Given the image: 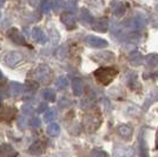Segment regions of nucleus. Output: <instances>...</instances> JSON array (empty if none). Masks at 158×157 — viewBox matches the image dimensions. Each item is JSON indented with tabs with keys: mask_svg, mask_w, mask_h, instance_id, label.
Masks as SVG:
<instances>
[{
	"mask_svg": "<svg viewBox=\"0 0 158 157\" xmlns=\"http://www.w3.org/2000/svg\"><path fill=\"white\" fill-rule=\"evenodd\" d=\"M91 155H92V156H104V157L109 156V155L106 154L105 151L98 150V149H94V150H93L92 152H91Z\"/></svg>",
	"mask_w": 158,
	"mask_h": 157,
	"instance_id": "28",
	"label": "nucleus"
},
{
	"mask_svg": "<svg viewBox=\"0 0 158 157\" xmlns=\"http://www.w3.org/2000/svg\"><path fill=\"white\" fill-rule=\"evenodd\" d=\"M43 150H44V149H43V145L40 143H38V142L32 144L31 148H30V151H31L32 154H34V155H39V154L43 152Z\"/></svg>",
	"mask_w": 158,
	"mask_h": 157,
	"instance_id": "23",
	"label": "nucleus"
},
{
	"mask_svg": "<svg viewBox=\"0 0 158 157\" xmlns=\"http://www.w3.org/2000/svg\"><path fill=\"white\" fill-rule=\"evenodd\" d=\"M158 64V54L156 53H151V54H149L146 58H145V65L146 66H156Z\"/></svg>",
	"mask_w": 158,
	"mask_h": 157,
	"instance_id": "20",
	"label": "nucleus"
},
{
	"mask_svg": "<svg viewBox=\"0 0 158 157\" xmlns=\"http://www.w3.org/2000/svg\"><path fill=\"white\" fill-rule=\"evenodd\" d=\"M43 97L47 102H54L56 100V92L53 91L52 89H46L43 92Z\"/></svg>",
	"mask_w": 158,
	"mask_h": 157,
	"instance_id": "21",
	"label": "nucleus"
},
{
	"mask_svg": "<svg viewBox=\"0 0 158 157\" xmlns=\"http://www.w3.org/2000/svg\"><path fill=\"white\" fill-rule=\"evenodd\" d=\"M10 155H13V156L17 155V152L13 150V148L10 144L0 145V156H10Z\"/></svg>",
	"mask_w": 158,
	"mask_h": 157,
	"instance_id": "18",
	"label": "nucleus"
},
{
	"mask_svg": "<svg viewBox=\"0 0 158 157\" xmlns=\"http://www.w3.org/2000/svg\"><path fill=\"white\" fill-rule=\"evenodd\" d=\"M46 132L51 136V137H56L60 134V126L57 123H51L47 126Z\"/></svg>",
	"mask_w": 158,
	"mask_h": 157,
	"instance_id": "19",
	"label": "nucleus"
},
{
	"mask_svg": "<svg viewBox=\"0 0 158 157\" xmlns=\"http://www.w3.org/2000/svg\"><path fill=\"white\" fill-rule=\"evenodd\" d=\"M2 4H4V0H0V7L2 6Z\"/></svg>",
	"mask_w": 158,
	"mask_h": 157,
	"instance_id": "31",
	"label": "nucleus"
},
{
	"mask_svg": "<svg viewBox=\"0 0 158 157\" xmlns=\"http://www.w3.org/2000/svg\"><path fill=\"white\" fill-rule=\"evenodd\" d=\"M51 8H52V2L48 1V0H45V1L41 4V11H43L44 13H48V12L51 11Z\"/></svg>",
	"mask_w": 158,
	"mask_h": 157,
	"instance_id": "25",
	"label": "nucleus"
},
{
	"mask_svg": "<svg viewBox=\"0 0 158 157\" xmlns=\"http://www.w3.org/2000/svg\"><path fill=\"white\" fill-rule=\"evenodd\" d=\"M118 134L123 138H125V139H129V138L132 136V129L130 128V126H129V125L123 124V125H120V126L118 128Z\"/></svg>",
	"mask_w": 158,
	"mask_h": 157,
	"instance_id": "15",
	"label": "nucleus"
},
{
	"mask_svg": "<svg viewBox=\"0 0 158 157\" xmlns=\"http://www.w3.org/2000/svg\"><path fill=\"white\" fill-rule=\"evenodd\" d=\"M24 91V85L23 84H20L18 82H11L10 83V85H8V93L11 95V96H19L21 95Z\"/></svg>",
	"mask_w": 158,
	"mask_h": 157,
	"instance_id": "9",
	"label": "nucleus"
},
{
	"mask_svg": "<svg viewBox=\"0 0 158 157\" xmlns=\"http://www.w3.org/2000/svg\"><path fill=\"white\" fill-rule=\"evenodd\" d=\"M156 144H157V148H158V132H157V141H156Z\"/></svg>",
	"mask_w": 158,
	"mask_h": 157,
	"instance_id": "32",
	"label": "nucleus"
},
{
	"mask_svg": "<svg viewBox=\"0 0 158 157\" xmlns=\"http://www.w3.org/2000/svg\"><path fill=\"white\" fill-rule=\"evenodd\" d=\"M100 124V117L97 112H89L84 118V125L87 131H94Z\"/></svg>",
	"mask_w": 158,
	"mask_h": 157,
	"instance_id": "3",
	"label": "nucleus"
},
{
	"mask_svg": "<svg viewBox=\"0 0 158 157\" xmlns=\"http://www.w3.org/2000/svg\"><path fill=\"white\" fill-rule=\"evenodd\" d=\"M67 85H69V79H67V77H65V76H60V77H58L57 80H56V86H57L58 89H65Z\"/></svg>",
	"mask_w": 158,
	"mask_h": 157,
	"instance_id": "22",
	"label": "nucleus"
},
{
	"mask_svg": "<svg viewBox=\"0 0 158 157\" xmlns=\"http://www.w3.org/2000/svg\"><path fill=\"white\" fill-rule=\"evenodd\" d=\"M111 10H112V13L114 14V15H117V17H120V15H123L124 14V11H125V7L124 5L122 4V2H119V1H112L111 2Z\"/></svg>",
	"mask_w": 158,
	"mask_h": 157,
	"instance_id": "12",
	"label": "nucleus"
},
{
	"mask_svg": "<svg viewBox=\"0 0 158 157\" xmlns=\"http://www.w3.org/2000/svg\"><path fill=\"white\" fill-rule=\"evenodd\" d=\"M79 18H80V20H81V23H84V24H92L93 23L92 14L90 13L86 8L80 10V15H79Z\"/></svg>",
	"mask_w": 158,
	"mask_h": 157,
	"instance_id": "14",
	"label": "nucleus"
},
{
	"mask_svg": "<svg viewBox=\"0 0 158 157\" xmlns=\"http://www.w3.org/2000/svg\"><path fill=\"white\" fill-rule=\"evenodd\" d=\"M17 113V109L13 106L0 105V121H11Z\"/></svg>",
	"mask_w": 158,
	"mask_h": 157,
	"instance_id": "7",
	"label": "nucleus"
},
{
	"mask_svg": "<svg viewBox=\"0 0 158 157\" xmlns=\"http://www.w3.org/2000/svg\"><path fill=\"white\" fill-rule=\"evenodd\" d=\"M44 110H47V105L45 103H40L39 106H38V109H37V111L38 112H43Z\"/></svg>",
	"mask_w": 158,
	"mask_h": 157,
	"instance_id": "30",
	"label": "nucleus"
},
{
	"mask_svg": "<svg viewBox=\"0 0 158 157\" xmlns=\"http://www.w3.org/2000/svg\"><path fill=\"white\" fill-rule=\"evenodd\" d=\"M60 20L61 23L65 25L67 30H73L76 27V17L73 15L71 12H65L60 15Z\"/></svg>",
	"mask_w": 158,
	"mask_h": 157,
	"instance_id": "8",
	"label": "nucleus"
},
{
	"mask_svg": "<svg viewBox=\"0 0 158 157\" xmlns=\"http://www.w3.org/2000/svg\"><path fill=\"white\" fill-rule=\"evenodd\" d=\"M34 77L43 84H48L52 79V70L47 65H39L34 70Z\"/></svg>",
	"mask_w": 158,
	"mask_h": 157,
	"instance_id": "2",
	"label": "nucleus"
},
{
	"mask_svg": "<svg viewBox=\"0 0 158 157\" xmlns=\"http://www.w3.org/2000/svg\"><path fill=\"white\" fill-rule=\"evenodd\" d=\"M117 74H118V71L113 67H99L98 70L94 71L96 79L103 85H109L117 77Z\"/></svg>",
	"mask_w": 158,
	"mask_h": 157,
	"instance_id": "1",
	"label": "nucleus"
},
{
	"mask_svg": "<svg viewBox=\"0 0 158 157\" xmlns=\"http://www.w3.org/2000/svg\"><path fill=\"white\" fill-rule=\"evenodd\" d=\"M23 53L21 52H18V51H11V52H8L5 56V63H6L7 66H10V67H15V66H18L23 62Z\"/></svg>",
	"mask_w": 158,
	"mask_h": 157,
	"instance_id": "4",
	"label": "nucleus"
},
{
	"mask_svg": "<svg viewBox=\"0 0 158 157\" xmlns=\"http://www.w3.org/2000/svg\"><path fill=\"white\" fill-rule=\"evenodd\" d=\"M7 36H8V38L12 40L14 44H17V45H27L24 36L19 32V30H17V28H14V27L10 28V30L7 31Z\"/></svg>",
	"mask_w": 158,
	"mask_h": 157,
	"instance_id": "6",
	"label": "nucleus"
},
{
	"mask_svg": "<svg viewBox=\"0 0 158 157\" xmlns=\"http://www.w3.org/2000/svg\"><path fill=\"white\" fill-rule=\"evenodd\" d=\"M93 58L97 59L98 62H102V63H107L109 60L112 62V60L114 59V57H113L112 52H100V53H98L97 56H94Z\"/></svg>",
	"mask_w": 158,
	"mask_h": 157,
	"instance_id": "16",
	"label": "nucleus"
},
{
	"mask_svg": "<svg viewBox=\"0 0 158 157\" xmlns=\"http://www.w3.org/2000/svg\"><path fill=\"white\" fill-rule=\"evenodd\" d=\"M0 17H1V14H0Z\"/></svg>",
	"mask_w": 158,
	"mask_h": 157,
	"instance_id": "34",
	"label": "nucleus"
},
{
	"mask_svg": "<svg viewBox=\"0 0 158 157\" xmlns=\"http://www.w3.org/2000/svg\"><path fill=\"white\" fill-rule=\"evenodd\" d=\"M109 28V21L106 19H98L93 23V30L98 32H106Z\"/></svg>",
	"mask_w": 158,
	"mask_h": 157,
	"instance_id": "11",
	"label": "nucleus"
},
{
	"mask_svg": "<svg viewBox=\"0 0 158 157\" xmlns=\"http://www.w3.org/2000/svg\"><path fill=\"white\" fill-rule=\"evenodd\" d=\"M40 125H41V121H40L38 117H34L30 121V126H32V128H34V129L39 128Z\"/></svg>",
	"mask_w": 158,
	"mask_h": 157,
	"instance_id": "26",
	"label": "nucleus"
},
{
	"mask_svg": "<svg viewBox=\"0 0 158 157\" xmlns=\"http://www.w3.org/2000/svg\"><path fill=\"white\" fill-rule=\"evenodd\" d=\"M54 118H56V111L52 109H47V111L44 115L45 122H52V121H54Z\"/></svg>",
	"mask_w": 158,
	"mask_h": 157,
	"instance_id": "24",
	"label": "nucleus"
},
{
	"mask_svg": "<svg viewBox=\"0 0 158 157\" xmlns=\"http://www.w3.org/2000/svg\"><path fill=\"white\" fill-rule=\"evenodd\" d=\"M21 111H23V113L24 115H26V116H30V115H32V112H33V108L31 106V105H24L23 108H21Z\"/></svg>",
	"mask_w": 158,
	"mask_h": 157,
	"instance_id": "27",
	"label": "nucleus"
},
{
	"mask_svg": "<svg viewBox=\"0 0 158 157\" xmlns=\"http://www.w3.org/2000/svg\"><path fill=\"white\" fill-rule=\"evenodd\" d=\"M26 86H27V89H28V91H31V92H33L37 87H38V85H37L34 82H31V80H28V82H27Z\"/></svg>",
	"mask_w": 158,
	"mask_h": 157,
	"instance_id": "29",
	"label": "nucleus"
},
{
	"mask_svg": "<svg viewBox=\"0 0 158 157\" xmlns=\"http://www.w3.org/2000/svg\"><path fill=\"white\" fill-rule=\"evenodd\" d=\"M71 85H72L73 95L79 97L83 93V83H81V80L79 78H74L72 80V83H71Z\"/></svg>",
	"mask_w": 158,
	"mask_h": 157,
	"instance_id": "13",
	"label": "nucleus"
},
{
	"mask_svg": "<svg viewBox=\"0 0 158 157\" xmlns=\"http://www.w3.org/2000/svg\"><path fill=\"white\" fill-rule=\"evenodd\" d=\"M32 38L35 40L38 44H45L47 40L45 33L43 32L39 27H34L32 30Z\"/></svg>",
	"mask_w": 158,
	"mask_h": 157,
	"instance_id": "10",
	"label": "nucleus"
},
{
	"mask_svg": "<svg viewBox=\"0 0 158 157\" xmlns=\"http://www.w3.org/2000/svg\"><path fill=\"white\" fill-rule=\"evenodd\" d=\"M85 44L90 47H94V49H103L109 45V43L105 39L96 37V36H87L85 38Z\"/></svg>",
	"mask_w": 158,
	"mask_h": 157,
	"instance_id": "5",
	"label": "nucleus"
},
{
	"mask_svg": "<svg viewBox=\"0 0 158 157\" xmlns=\"http://www.w3.org/2000/svg\"><path fill=\"white\" fill-rule=\"evenodd\" d=\"M1 76H2V73H1V71H0V78H1Z\"/></svg>",
	"mask_w": 158,
	"mask_h": 157,
	"instance_id": "33",
	"label": "nucleus"
},
{
	"mask_svg": "<svg viewBox=\"0 0 158 157\" xmlns=\"http://www.w3.org/2000/svg\"><path fill=\"white\" fill-rule=\"evenodd\" d=\"M129 60H130V63H131V65L133 66H138L139 64H142L143 63V56L140 54L139 52H133L130 54V57H129Z\"/></svg>",
	"mask_w": 158,
	"mask_h": 157,
	"instance_id": "17",
	"label": "nucleus"
}]
</instances>
